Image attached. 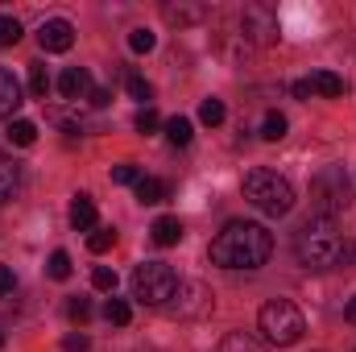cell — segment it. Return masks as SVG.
<instances>
[{
	"label": "cell",
	"mask_w": 356,
	"mask_h": 352,
	"mask_svg": "<svg viewBox=\"0 0 356 352\" xmlns=\"http://www.w3.org/2000/svg\"><path fill=\"white\" fill-rule=\"evenodd\" d=\"M207 253L220 269H261L273 253V237L253 220H228Z\"/></svg>",
	"instance_id": "cell-1"
},
{
	"label": "cell",
	"mask_w": 356,
	"mask_h": 352,
	"mask_svg": "<svg viewBox=\"0 0 356 352\" xmlns=\"http://www.w3.org/2000/svg\"><path fill=\"white\" fill-rule=\"evenodd\" d=\"M340 249H344V241L336 232V220L315 216V220H307L298 228L294 253H298V262L307 265V269H332V265H340Z\"/></svg>",
	"instance_id": "cell-2"
},
{
	"label": "cell",
	"mask_w": 356,
	"mask_h": 352,
	"mask_svg": "<svg viewBox=\"0 0 356 352\" xmlns=\"http://www.w3.org/2000/svg\"><path fill=\"white\" fill-rule=\"evenodd\" d=\"M241 186H245V199H249L257 211H266V216H286V211L294 207V186L277 175V170L257 166V170L245 175Z\"/></svg>",
	"instance_id": "cell-3"
},
{
	"label": "cell",
	"mask_w": 356,
	"mask_h": 352,
	"mask_svg": "<svg viewBox=\"0 0 356 352\" xmlns=\"http://www.w3.org/2000/svg\"><path fill=\"white\" fill-rule=\"evenodd\" d=\"M257 323H261V336H266L269 344H277V349L298 344L302 332H307V319H302V311L290 298H269L266 307H261V315H257Z\"/></svg>",
	"instance_id": "cell-4"
},
{
	"label": "cell",
	"mask_w": 356,
	"mask_h": 352,
	"mask_svg": "<svg viewBox=\"0 0 356 352\" xmlns=\"http://www.w3.org/2000/svg\"><path fill=\"white\" fill-rule=\"evenodd\" d=\"M311 199L319 207V216L336 220L348 203H353V182H348V170L344 166H327L311 178Z\"/></svg>",
	"instance_id": "cell-5"
},
{
	"label": "cell",
	"mask_w": 356,
	"mask_h": 352,
	"mask_svg": "<svg viewBox=\"0 0 356 352\" xmlns=\"http://www.w3.org/2000/svg\"><path fill=\"white\" fill-rule=\"evenodd\" d=\"M175 290H178V278L166 262H145V265L133 269V298H137V303L162 307V303L175 298Z\"/></svg>",
	"instance_id": "cell-6"
},
{
	"label": "cell",
	"mask_w": 356,
	"mask_h": 352,
	"mask_svg": "<svg viewBox=\"0 0 356 352\" xmlns=\"http://www.w3.org/2000/svg\"><path fill=\"white\" fill-rule=\"evenodd\" d=\"M38 42H42L46 54H67V50L75 46V25H71L67 17H54V21H46V25L38 29Z\"/></svg>",
	"instance_id": "cell-7"
},
{
	"label": "cell",
	"mask_w": 356,
	"mask_h": 352,
	"mask_svg": "<svg viewBox=\"0 0 356 352\" xmlns=\"http://www.w3.org/2000/svg\"><path fill=\"white\" fill-rule=\"evenodd\" d=\"M175 294L178 298H191V303H178L175 315H207L211 311V290L203 282H178Z\"/></svg>",
	"instance_id": "cell-8"
},
{
	"label": "cell",
	"mask_w": 356,
	"mask_h": 352,
	"mask_svg": "<svg viewBox=\"0 0 356 352\" xmlns=\"http://www.w3.org/2000/svg\"><path fill=\"white\" fill-rule=\"evenodd\" d=\"M21 104H25V99H21V83L13 79V71H4V67H0V120H4V116H13Z\"/></svg>",
	"instance_id": "cell-9"
},
{
	"label": "cell",
	"mask_w": 356,
	"mask_h": 352,
	"mask_svg": "<svg viewBox=\"0 0 356 352\" xmlns=\"http://www.w3.org/2000/svg\"><path fill=\"white\" fill-rule=\"evenodd\" d=\"M149 237H154V245H178L182 241V224H178V216H158L154 220V228H149Z\"/></svg>",
	"instance_id": "cell-10"
},
{
	"label": "cell",
	"mask_w": 356,
	"mask_h": 352,
	"mask_svg": "<svg viewBox=\"0 0 356 352\" xmlns=\"http://www.w3.org/2000/svg\"><path fill=\"white\" fill-rule=\"evenodd\" d=\"M307 88H311V95H327V99H336V95H344V79H340L336 71H315V75L307 79Z\"/></svg>",
	"instance_id": "cell-11"
},
{
	"label": "cell",
	"mask_w": 356,
	"mask_h": 352,
	"mask_svg": "<svg viewBox=\"0 0 356 352\" xmlns=\"http://www.w3.org/2000/svg\"><path fill=\"white\" fill-rule=\"evenodd\" d=\"M88 88H91V79H88V71H83V67H67V71L58 75V91H63L67 99H79Z\"/></svg>",
	"instance_id": "cell-12"
},
{
	"label": "cell",
	"mask_w": 356,
	"mask_h": 352,
	"mask_svg": "<svg viewBox=\"0 0 356 352\" xmlns=\"http://www.w3.org/2000/svg\"><path fill=\"white\" fill-rule=\"evenodd\" d=\"M71 228L75 232H91L95 228V203H91V195H79L71 203Z\"/></svg>",
	"instance_id": "cell-13"
},
{
	"label": "cell",
	"mask_w": 356,
	"mask_h": 352,
	"mask_svg": "<svg viewBox=\"0 0 356 352\" xmlns=\"http://www.w3.org/2000/svg\"><path fill=\"white\" fill-rule=\"evenodd\" d=\"M17 186H21V170H17V162L0 154V207L17 195Z\"/></svg>",
	"instance_id": "cell-14"
},
{
	"label": "cell",
	"mask_w": 356,
	"mask_h": 352,
	"mask_svg": "<svg viewBox=\"0 0 356 352\" xmlns=\"http://www.w3.org/2000/svg\"><path fill=\"white\" fill-rule=\"evenodd\" d=\"M137 199H141V203H162V199H170V182L145 175L141 182H137Z\"/></svg>",
	"instance_id": "cell-15"
},
{
	"label": "cell",
	"mask_w": 356,
	"mask_h": 352,
	"mask_svg": "<svg viewBox=\"0 0 356 352\" xmlns=\"http://www.w3.org/2000/svg\"><path fill=\"white\" fill-rule=\"evenodd\" d=\"M220 352H266L249 332H228L224 336V344H220Z\"/></svg>",
	"instance_id": "cell-16"
},
{
	"label": "cell",
	"mask_w": 356,
	"mask_h": 352,
	"mask_svg": "<svg viewBox=\"0 0 356 352\" xmlns=\"http://www.w3.org/2000/svg\"><path fill=\"white\" fill-rule=\"evenodd\" d=\"M166 137H170V145H191L195 125H191L186 116H175V120H166Z\"/></svg>",
	"instance_id": "cell-17"
},
{
	"label": "cell",
	"mask_w": 356,
	"mask_h": 352,
	"mask_svg": "<svg viewBox=\"0 0 356 352\" xmlns=\"http://www.w3.org/2000/svg\"><path fill=\"white\" fill-rule=\"evenodd\" d=\"M8 141L13 145H33L38 141V125L33 120H13L8 125Z\"/></svg>",
	"instance_id": "cell-18"
},
{
	"label": "cell",
	"mask_w": 356,
	"mask_h": 352,
	"mask_svg": "<svg viewBox=\"0 0 356 352\" xmlns=\"http://www.w3.org/2000/svg\"><path fill=\"white\" fill-rule=\"evenodd\" d=\"M104 319L116 323V328H124V323L133 319V307H129L124 298H108V303H104Z\"/></svg>",
	"instance_id": "cell-19"
},
{
	"label": "cell",
	"mask_w": 356,
	"mask_h": 352,
	"mask_svg": "<svg viewBox=\"0 0 356 352\" xmlns=\"http://www.w3.org/2000/svg\"><path fill=\"white\" fill-rule=\"evenodd\" d=\"M46 269H50L54 282H67V278H71V253H67V249H54L50 262H46Z\"/></svg>",
	"instance_id": "cell-20"
},
{
	"label": "cell",
	"mask_w": 356,
	"mask_h": 352,
	"mask_svg": "<svg viewBox=\"0 0 356 352\" xmlns=\"http://www.w3.org/2000/svg\"><path fill=\"white\" fill-rule=\"evenodd\" d=\"M224 116H228V112H224V99H203V104H199V120H203V125L216 129V125H224Z\"/></svg>",
	"instance_id": "cell-21"
},
{
	"label": "cell",
	"mask_w": 356,
	"mask_h": 352,
	"mask_svg": "<svg viewBox=\"0 0 356 352\" xmlns=\"http://www.w3.org/2000/svg\"><path fill=\"white\" fill-rule=\"evenodd\" d=\"M286 129H290V125H286V116H282V112H269L266 125H261V137H266V141H282V137H286Z\"/></svg>",
	"instance_id": "cell-22"
},
{
	"label": "cell",
	"mask_w": 356,
	"mask_h": 352,
	"mask_svg": "<svg viewBox=\"0 0 356 352\" xmlns=\"http://www.w3.org/2000/svg\"><path fill=\"white\" fill-rule=\"evenodd\" d=\"M112 245H116V232H112V228H91V237H88L91 253H108Z\"/></svg>",
	"instance_id": "cell-23"
},
{
	"label": "cell",
	"mask_w": 356,
	"mask_h": 352,
	"mask_svg": "<svg viewBox=\"0 0 356 352\" xmlns=\"http://www.w3.org/2000/svg\"><path fill=\"white\" fill-rule=\"evenodd\" d=\"M129 46H133V54H149V50L158 46V33H149V29H133V33H129Z\"/></svg>",
	"instance_id": "cell-24"
},
{
	"label": "cell",
	"mask_w": 356,
	"mask_h": 352,
	"mask_svg": "<svg viewBox=\"0 0 356 352\" xmlns=\"http://www.w3.org/2000/svg\"><path fill=\"white\" fill-rule=\"evenodd\" d=\"M29 91H33V95H46V91H50V75H46L42 63H29Z\"/></svg>",
	"instance_id": "cell-25"
},
{
	"label": "cell",
	"mask_w": 356,
	"mask_h": 352,
	"mask_svg": "<svg viewBox=\"0 0 356 352\" xmlns=\"http://www.w3.org/2000/svg\"><path fill=\"white\" fill-rule=\"evenodd\" d=\"M91 286H95V290H104V294H112V290H116V269H108V265H95V273H91Z\"/></svg>",
	"instance_id": "cell-26"
},
{
	"label": "cell",
	"mask_w": 356,
	"mask_h": 352,
	"mask_svg": "<svg viewBox=\"0 0 356 352\" xmlns=\"http://www.w3.org/2000/svg\"><path fill=\"white\" fill-rule=\"evenodd\" d=\"M21 42V21L17 17H0V46H17Z\"/></svg>",
	"instance_id": "cell-27"
},
{
	"label": "cell",
	"mask_w": 356,
	"mask_h": 352,
	"mask_svg": "<svg viewBox=\"0 0 356 352\" xmlns=\"http://www.w3.org/2000/svg\"><path fill=\"white\" fill-rule=\"evenodd\" d=\"M112 182H120V186H137V182H141V170H137L133 162H120V166H112Z\"/></svg>",
	"instance_id": "cell-28"
},
{
	"label": "cell",
	"mask_w": 356,
	"mask_h": 352,
	"mask_svg": "<svg viewBox=\"0 0 356 352\" xmlns=\"http://www.w3.org/2000/svg\"><path fill=\"white\" fill-rule=\"evenodd\" d=\"M67 319H71V323H88L91 319V303L88 298H71V303H67Z\"/></svg>",
	"instance_id": "cell-29"
},
{
	"label": "cell",
	"mask_w": 356,
	"mask_h": 352,
	"mask_svg": "<svg viewBox=\"0 0 356 352\" xmlns=\"http://www.w3.org/2000/svg\"><path fill=\"white\" fill-rule=\"evenodd\" d=\"M133 125H137V133H154V129H158V125H162V116H158V112H154V108H141V112H137V120H133Z\"/></svg>",
	"instance_id": "cell-30"
},
{
	"label": "cell",
	"mask_w": 356,
	"mask_h": 352,
	"mask_svg": "<svg viewBox=\"0 0 356 352\" xmlns=\"http://www.w3.org/2000/svg\"><path fill=\"white\" fill-rule=\"evenodd\" d=\"M124 88H129V95H133V99H141V104H145V99L154 95V88H149V83H145L141 75H129V79H124Z\"/></svg>",
	"instance_id": "cell-31"
},
{
	"label": "cell",
	"mask_w": 356,
	"mask_h": 352,
	"mask_svg": "<svg viewBox=\"0 0 356 352\" xmlns=\"http://www.w3.org/2000/svg\"><path fill=\"white\" fill-rule=\"evenodd\" d=\"M17 290V278H13V269L8 265H0V298H8Z\"/></svg>",
	"instance_id": "cell-32"
},
{
	"label": "cell",
	"mask_w": 356,
	"mask_h": 352,
	"mask_svg": "<svg viewBox=\"0 0 356 352\" xmlns=\"http://www.w3.org/2000/svg\"><path fill=\"white\" fill-rule=\"evenodd\" d=\"M63 352H88V336H67L63 340Z\"/></svg>",
	"instance_id": "cell-33"
},
{
	"label": "cell",
	"mask_w": 356,
	"mask_h": 352,
	"mask_svg": "<svg viewBox=\"0 0 356 352\" xmlns=\"http://www.w3.org/2000/svg\"><path fill=\"white\" fill-rule=\"evenodd\" d=\"M108 99H112V91H104V88L91 91V104H95V108H108Z\"/></svg>",
	"instance_id": "cell-34"
},
{
	"label": "cell",
	"mask_w": 356,
	"mask_h": 352,
	"mask_svg": "<svg viewBox=\"0 0 356 352\" xmlns=\"http://www.w3.org/2000/svg\"><path fill=\"white\" fill-rule=\"evenodd\" d=\"M294 95H298V99H307V95H311V88H307V79H298V83H294Z\"/></svg>",
	"instance_id": "cell-35"
},
{
	"label": "cell",
	"mask_w": 356,
	"mask_h": 352,
	"mask_svg": "<svg viewBox=\"0 0 356 352\" xmlns=\"http://www.w3.org/2000/svg\"><path fill=\"white\" fill-rule=\"evenodd\" d=\"M344 315H348V323H356V298H348V307H344Z\"/></svg>",
	"instance_id": "cell-36"
},
{
	"label": "cell",
	"mask_w": 356,
	"mask_h": 352,
	"mask_svg": "<svg viewBox=\"0 0 356 352\" xmlns=\"http://www.w3.org/2000/svg\"><path fill=\"white\" fill-rule=\"evenodd\" d=\"M0 349H4V336H0Z\"/></svg>",
	"instance_id": "cell-37"
}]
</instances>
